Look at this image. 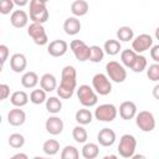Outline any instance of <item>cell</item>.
Returning <instances> with one entry per match:
<instances>
[{
    "label": "cell",
    "mask_w": 159,
    "mask_h": 159,
    "mask_svg": "<svg viewBox=\"0 0 159 159\" xmlns=\"http://www.w3.org/2000/svg\"><path fill=\"white\" fill-rule=\"evenodd\" d=\"M77 86V72L73 66H65L61 72V82L57 87V96L62 99H68L73 96Z\"/></svg>",
    "instance_id": "obj_1"
},
{
    "label": "cell",
    "mask_w": 159,
    "mask_h": 159,
    "mask_svg": "<svg viewBox=\"0 0 159 159\" xmlns=\"http://www.w3.org/2000/svg\"><path fill=\"white\" fill-rule=\"evenodd\" d=\"M30 7V20L35 24H45L48 20V10L46 7L45 0H31L29 4Z\"/></svg>",
    "instance_id": "obj_2"
},
{
    "label": "cell",
    "mask_w": 159,
    "mask_h": 159,
    "mask_svg": "<svg viewBox=\"0 0 159 159\" xmlns=\"http://www.w3.org/2000/svg\"><path fill=\"white\" fill-rule=\"evenodd\" d=\"M77 97H78L80 103L84 108L94 107L97 104V102H98V94L88 84H81L77 88Z\"/></svg>",
    "instance_id": "obj_3"
},
{
    "label": "cell",
    "mask_w": 159,
    "mask_h": 159,
    "mask_svg": "<svg viewBox=\"0 0 159 159\" xmlns=\"http://www.w3.org/2000/svg\"><path fill=\"white\" fill-rule=\"evenodd\" d=\"M135 148H137L135 137L132 134H123L119 139V144H118L117 150H118L120 157L128 159V158H132L134 155Z\"/></svg>",
    "instance_id": "obj_4"
},
{
    "label": "cell",
    "mask_w": 159,
    "mask_h": 159,
    "mask_svg": "<svg viewBox=\"0 0 159 159\" xmlns=\"http://www.w3.org/2000/svg\"><path fill=\"white\" fill-rule=\"evenodd\" d=\"M106 72L108 78L116 83H122L127 78V71L124 66L117 61H109L106 65Z\"/></svg>",
    "instance_id": "obj_5"
},
{
    "label": "cell",
    "mask_w": 159,
    "mask_h": 159,
    "mask_svg": "<svg viewBox=\"0 0 159 159\" xmlns=\"http://www.w3.org/2000/svg\"><path fill=\"white\" fill-rule=\"evenodd\" d=\"M92 88L99 96H107L112 92V83L107 75L96 73L92 78Z\"/></svg>",
    "instance_id": "obj_6"
},
{
    "label": "cell",
    "mask_w": 159,
    "mask_h": 159,
    "mask_svg": "<svg viewBox=\"0 0 159 159\" xmlns=\"http://www.w3.org/2000/svg\"><path fill=\"white\" fill-rule=\"evenodd\" d=\"M117 114H118V109L112 103L99 104L94 111V117L99 122H112L116 119Z\"/></svg>",
    "instance_id": "obj_7"
},
{
    "label": "cell",
    "mask_w": 159,
    "mask_h": 159,
    "mask_svg": "<svg viewBox=\"0 0 159 159\" xmlns=\"http://www.w3.org/2000/svg\"><path fill=\"white\" fill-rule=\"evenodd\" d=\"M135 124L143 132H152L155 128V118L149 111H140L135 116Z\"/></svg>",
    "instance_id": "obj_8"
},
{
    "label": "cell",
    "mask_w": 159,
    "mask_h": 159,
    "mask_svg": "<svg viewBox=\"0 0 159 159\" xmlns=\"http://www.w3.org/2000/svg\"><path fill=\"white\" fill-rule=\"evenodd\" d=\"M27 34L32 39V41L39 46H43L48 42L46 30L41 24H35V22L30 24V26L27 27Z\"/></svg>",
    "instance_id": "obj_9"
},
{
    "label": "cell",
    "mask_w": 159,
    "mask_h": 159,
    "mask_svg": "<svg viewBox=\"0 0 159 159\" xmlns=\"http://www.w3.org/2000/svg\"><path fill=\"white\" fill-rule=\"evenodd\" d=\"M70 48L72 50L76 60L80 62H84L89 60V46L86 45L82 40H72L70 42Z\"/></svg>",
    "instance_id": "obj_10"
},
{
    "label": "cell",
    "mask_w": 159,
    "mask_h": 159,
    "mask_svg": "<svg viewBox=\"0 0 159 159\" xmlns=\"http://www.w3.org/2000/svg\"><path fill=\"white\" fill-rule=\"evenodd\" d=\"M152 47H153V37L148 34H140L137 37H134L132 41V50L138 55H140L147 50H150Z\"/></svg>",
    "instance_id": "obj_11"
},
{
    "label": "cell",
    "mask_w": 159,
    "mask_h": 159,
    "mask_svg": "<svg viewBox=\"0 0 159 159\" xmlns=\"http://www.w3.org/2000/svg\"><path fill=\"white\" fill-rule=\"evenodd\" d=\"M68 50V43L65 40H53L47 46V52L52 57H61Z\"/></svg>",
    "instance_id": "obj_12"
},
{
    "label": "cell",
    "mask_w": 159,
    "mask_h": 159,
    "mask_svg": "<svg viewBox=\"0 0 159 159\" xmlns=\"http://www.w3.org/2000/svg\"><path fill=\"white\" fill-rule=\"evenodd\" d=\"M119 116L124 120H130L137 116V106L132 101H124L119 106Z\"/></svg>",
    "instance_id": "obj_13"
},
{
    "label": "cell",
    "mask_w": 159,
    "mask_h": 159,
    "mask_svg": "<svg viewBox=\"0 0 159 159\" xmlns=\"http://www.w3.org/2000/svg\"><path fill=\"white\" fill-rule=\"evenodd\" d=\"M45 128L51 135H58L63 130V120L57 116L48 117L45 123Z\"/></svg>",
    "instance_id": "obj_14"
},
{
    "label": "cell",
    "mask_w": 159,
    "mask_h": 159,
    "mask_svg": "<svg viewBox=\"0 0 159 159\" xmlns=\"http://www.w3.org/2000/svg\"><path fill=\"white\" fill-rule=\"evenodd\" d=\"M116 132L111 128H102L97 134V140L102 147H111L116 142Z\"/></svg>",
    "instance_id": "obj_15"
},
{
    "label": "cell",
    "mask_w": 159,
    "mask_h": 159,
    "mask_svg": "<svg viewBox=\"0 0 159 159\" xmlns=\"http://www.w3.org/2000/svg\"><path fill=\"white\" fill-rule=\"evenodd\" d=\"M10 22L14 27L16 29H22L27 25L29 22V15L26 14V11L19 9V10H14L12 14L10 15Z\"/></svg>",
    "instance_id": "obj_16"
},
{
    "label": "cell",
    "mask_w": 159,
    "mask_h": 159,
    "mask_svg": "<svg viewBox=\"0 0 159 159\" xmlns=\"http://www.w3.org/2000/svg\"><path fill=\"white\" fill-rule=\"evenodd\" d=\"M25 120H26V114H25V112L22 109L15 107V108L9 111V113H7L9 124H11L14 127H20V125H22L25 123Z\"/></svg>",
    "instance_id": "obj_17"
},
{
    "label": "cell",
    "mask_w": 159,
    "mask_h": 159,
    "mask_svg": "<svg viewBox=\"0 0 159 159\" xmlns=\"http://www.w3.org/2000/svg\"><path fill=\"white\" fill-rule=\"evenodd\" d=\"M26 66H27V60H26L25 55H22V53H14L10 57V68L14 72H16V73L24 72L26 70Z\"/></svg>",
    "instance_id": "obj_18"
},
{
    "label": "cell",
    "mask_w": 159,
    "mask_h": 159,
    "mask_svg": "<svg viewBox=\"0 0 159 159\" xmlns=\"http://www.w3.org/2000/svg\"><path fill=\"white\" fill-rule=\"evenodd\" d=\"M81 27H82L81 21H80L77 17H75V16L67 17V19L65 20V22H63V30H65V32H66L67 35H70V36L77 35V34L81 31Z\"/></svg>",
    "instance_id": "obj_19"
},
{
    "label": "cell",
    "mask_w": 159,
    "mask_h": 159,
    "mask_svg": "<svg viewBox=\"0 0 159 159\" xmlns=\"http://www.w3.org/2000/svg\"><path fill=\"white\" fill-rule=\"evenodd\" d=\"M40 87L45 91V92H52L55 89H57V80L52 73H45L42 75V77L40 78Z\"/></svg>",
    "instance_id": "obj_20"
},
{
    "label": "cell",
    "mask_w": 159,
    "mask_h": 159,
    "mask_svg": "<svg viewBox=\"0 0 159 159\" xmlns=\"http://www.w3.org/2000/svg\"><path fill=\"white\" fill-rule=\"evenodd\" d=\"M89 10V5L84 0H76L71 4V12L75 15V17L84 16Z\"/></svg>",
    "instance_id": "obj_21"
},
{
    "label": "cell",
    "mask_w": 159,
    "mask_h": 159,
    "mask_svg": "<svg viewBox=\"0 0 159 159\" xmlns=\"http://www.w3.org/2000/svg\"><path fill=\"white\" fill-rule=\"evenodd\" d=\"M10 102L16 108H21V107H24V106L27 104V102H29V94L25 91H15L10 96Z\"/></svg>",
    "instance_id": "obj_22"
},
{
    "label": "cell",
    "mask_w": 159,
    "mask_h": 159,
    "mask_svg": "<svg viewBox=\"0 0 159 159\" xmlns=\"http://www.w3.org/2000/svg\"><path fill=\"white\" fill-rule=\"evenodd\" d=\"M39 76L34 71H27L21 77V84L25 88H35L39 84Z\"/></svg>",
    "instance_id": "obj_23"
},
{
    "label": "cell",
    "mask_w": 159,
    "mask_h": 159,
    "mask_svg": "<svg viewBox=\"0 0 159 159\" xmlns=\"http://www.w3.org/2000/svg\"><path fill=\"white\" fill-rule=\"evenodd\" d=\"M137 57H138V53H135L133 50H130V48H125V50H123L122 52H120V61H122V63L125 66V67H128V68H130L132 70V67L134 66V63H135V61H137Z\"/></svg>",
    "instance_id": "obj_24"
},
{
    "label": "cell",
    "mask_w": 159,
    "mask_h": 159,
    "mask_svg": "<svg viewBox=\"0 0 159 159\" xmlns=\"http://www.w3.org/2000/svg\"><path fill=\"white\" fill-rule=\"evenodd\" d=\"M75 119H76V122H77L80 125H87V124H89V123L92 122L93 114H92V112H91L89 109H87V108H81V109H78V111L76 112Z\"/></svg>",
    "instance_id": "obj_25"
},
{
    "label": "cell",
    "mask_w": 159,
    "mask_h": 159,
    "mask_svg": "<svg viewBox=\"0 0 159 159\" xmlns=\"http://www.w3.org/2000/svg\"><path fill=\"white\" fill-rule=\"evenodd\" d=\"M81 153L84 159H96L99 154V147L96 143H86Z\"/></svg>",
    "instance_id": "obj_26"
},
{
    "label": "cell",
    "mask_w": 159,
    "mask_h": 159,
    "mask_svg": "<svg viewBox=\"0 0 159 159\" xmlns=\"http://www.w3.org/2000/svg\"><path fill=\"white\" fill-rule=\"evenodd\" d=\"M103 50H104V52H106L107 55H109V56H116V55H118V53L120 52L122 45H120V42H119L118 40L111 39V40H107V41L104 42Z\"/></svg>",
    "instance_id": "obj_27"
},
{
    "label": "cell",
    "mask_w": 159,
    "mask_h": 159,
    "mask_svg": "<svg viewBox=\"0 0 159 159\" xmlns=\"http://www.w3.org/2000/svg\"><path fill=\"white\" fill-rule=\"evenodd\" d=\"M117 39L123 42H128V41H133L134 39V31L132 27L129 26H120L117 30Z\"/></svg>",
    "instance_id": "obj_28"
},
{
    "label": "cell",
    "mask_w": 159,
    "mask_h": 159,
    "mask_svg": "<svg viewBox=\"0 0 159 159\" xmlns=\"http://www.w3.org/2000/svg\"><path fill=\"white\" fill-rule=\"evenodd\" d=\"M45 103H46V109L48 113L57 114L62 109V102L57 97H50V98H47V101Z\"/></svg>",
    "instance_id": "obj_29"
},
{
    "label": "cell",
    "mask_w": 159,
    "mask_h": 159,
    "mask_svg": "<svg viewBox=\"0 0 159 159\" xmlns=\"http://www.w3.org/2000/svg\"><path fill=\"white\" fill-rule=\"evenodd\" d=\"M42 150L47 155H55L60 152V143L56 139H47L42 145Z\"/></svg>",
    "instance_id": "obj_30"
},
{
    "label": "cell",
    "mask_w": 159,
    "mask_h": 159,
    "mask_svg": "<svg viewBox=\"0 0 159 159\" xmlns=\"http://www.w3.org/2000/svg\"><path fill=\"white\" fill-rule=\"evenodd\" d=\"M104 57V50L97 45L89 46V61L93 63H98Z\"/></svg>",
    "instance_id": "obj_31"
},
{
    "label": "cell",
    "mask_w": 159,
    "mask_h": 159,
    "mask_svg": "<svg viewBox=\"0 0 159 159\" xmlns=\"http://www.w3.org/2000/svg\"><path fill=\"white\" fill-rule=\"evenodd\" d=\"M72 137L77 143H86L88 139L87 130L83 128V125H76L72 129Z\"/></svg>",
    "instance_id": "obj_32"
},
{
    "label": "cell",
    "mask_w": 159,
    "mask_h": 159,
    "mask_svg": "<svg viewBox=\"0 0 159 159\" xmlns=\"http://www.w3.org/2000/svg\"><path fill=\"white\" fill-rule=\"evenodd\" d=\"M30 101H31V103H34V104H41V103L46 102V101H47L46 92H45L42 88L34 89V91L30 93Z\"/></svg>",
    "instance_id": "obj_33"
},
{
    "label": "cell",
    "mask_w": 159,
    "mask_h": 159,
    "mask_svg": "<svg viewBox=\"0 0 159 159\" xmlns=\"http://www.w3.org/2000/svg\"><path fill=\"white\" fill-rule=\"evenodd\" d=\"M61 159H80V152L73 145H66L61 150Z\"/></svg>",
    "instance_id": "obj_34"
},
{
    "label": "cell",
    "mask_w": 159,
    "mask_h": 159,
    "mask_svg": "<svg viewBox=\"0 0 159 159\" xmlns=\"http://www.w3.org/2000/svg\"><path fill=\"white\" fill-rule=\"evenodd\" d=\"M9 145L14 149H19V148H22L24 144H25V137L20 133H12L10 134L9 137Z\"/></svg>",
    "instance_id": "obj_35"
},
{
    "label": "cell",
    "mask_w": 159,
    "mask_h": 159,
    "mask_svg": "<svg viewBox=\"0 0 159 159\" xmlns=\"http://www.w3.org/2000/svg\"><path fill=\"white\" fill-rule=\"evenodd\" d=\"M147 66H148V62H147L145 56H143V55H138L137 61H135L134 66L132 67V71L135 72V73H140V72H143V71L147 68Z\"/></svg>",
    "instance_id": "obj_36"
},
{
    "label": "cell",
    "mask_w": 159,
    "mask_h": 159,
    "mask_svg": "<svg viewBox=\"0 0 159 159\" xmlns=\"http://www.w3.org/2000/svg\"><path fill=\"white\" fill-rule=\"evenodd\" d=\"M147 77L153 82L159 81V63H153L147 68Z\"/></svg>",
    "instance_id": "obj_37"
},
{
    "label": "cell",
    "mask_w": 159,
    "mask_h": 159,
    "mask_svg": "<svg viewBox=\"0 0 159 159\" xmlns=\"http://www.w3.org/2000/svg\"><path fill=\"white\" fill-rule=\"evenodd\" d=\"M14 6H15L14 0H1L0 1V12L2 15H7L14 10Z\"/></svg>",
    "instance_id": "obj_38"
},
{
    "label": "cell",
    "mask_w": 159,
    "mask_h": 159,
    "mask_svg": "<svg viewBox=\"0 0 159 159\" xmlns=\"http://www.w3.org/2000/svg\"><path fill=\"white\" fill-rule=\"evenodd\" d=\"M0 56H1V66H4L9 57V48L6 45H0Z\"/></svg>",
    "instance_id": "obj_39"
},
{
    "label": "cell",
    "mask_w": 159,
    "mask_h": 159,
    "mask_svg": "<svg viewBox=\"0 0 159 159\" xmlns=\"http://www.w3.org/2000/svg\"><path fill=\"white\" fill-rule=\"evenodd\" d=\"M0 93H1V101L6 99L10 96V87L6 83H1L0 84Z\"/></svg>",
    "instance_id": "obj_40"
},
{
    "label": "cell",
    "mask_w": 159,
    "mask_h": 159,
    "mask_svg": "<svg viewBox=\"0 0 159 159\" xmlns=\"http://www.w3.org/2000/svg\"><path fill=\"white\" fill-rule=\"evenodd\" d=\"M150 57L155 63H159V45H154L150 48Z\"/></svg>",
    "instance_id": "obj_41"
},
{
    "label": "cell",
    "mask_w": 159,
    "mask_h": 159,
    "mask_svg": "<svg viewBox=\"0 0 159 159\" xmlns=\"http://www.w3.org/2000/svg\"><path fill=\"white\" fill-rule=\"evenodd\" d=\"M152 94H153V97H154L155 99H158V101H159V83H158V84H155V86L153 87Z\"/></svg>",
    "instance_id": "obj_42"
},
{
    "label": "cell",
    "mask_w": 159,
    "mask_h": 159,
    "mask_svg": "<svg viewBox=\"0 0 159 159\" xmlns=\"http://www.w3.org/2000/svg\"><path fill=\"white\" fill-rule=\"evenodd\" d=\"M10 159H29V157L25 153H17V154L12 155Z\"/></svg>",
    "instance_id": "obj_43"
},
{
    "label": "cell",
    "mask_w": 159,
    "mask_h": 159,
    "mask_svg": "<svg viewBox=\"0 0 159 159\" xmlns=\"http://www.w3.org/2000/svg\"><path fill=\"white\" fill-rule=\"evenodd\" d=\"M14 4L17 5V6H26V5H29L30 2H29L27 0H14Z\"/></svg>",
    "instance_id": "obj_44"
},
{
    "label": "cell",
    "mask_w": 159,
    "mask_h": 159,
    "mask_svg": "<svg viewBox=\"0 0 159 159\" xmlns=\"http://www.w3.org/2000/svg\"><path fill=\"white\" fill-rule=\"evenodd\" d=\"M130 159H147V157L143 155V154H134Z\"/></svg>",
    "instance_id": "obj_45"
},
{
    "label": "cell",
    "mask_w": 159,
    "mask_h": 159,
    "mask_svg": "<svg viewBox=\"0 0 159 159\" xmlns=\"http://www.w3.org/2000/svg\"><path fill=\"white\" fill-rule=\"evenodd\" d=\"M103 159H118V157H117L116 154H109V155L103 157Z\"/></svg>",
    "instance_id": "obj_46"
},
{
    "label": "cell",
    "mask_w": 159,
    "mask_h": 159,
    "mask_svg": "<svg viewBox=\"0 0 159 159\" xmlns=\"http://www.w3.org/2000/svg\"><path fill=\"white\" fill-rule=\"evenodd\" d=\"M155 39H157V40H159V26L155 29Z\"/></svg>",
    "instance_id": "obj_47"
},
{
    "label": "cell",
    "mask_w": 159,
    "mask_h": 159,
    "mask_svg": "<svg viewBox=\"0 0 159 159\" xmlns=\"http://www.w3.org/2000/svg\"><path fill=\"white\" fill-rule=\"evenodd\" d=\"M32 159H46V158H43V157H34Z\"/></svg>",
    "instance_id": "obj_48"
},
{
    "label": "cell",
    "mask_w": 159,
    "mask_h": 159,
    "mask_svg": "<svg viewBox=\"0 0 159 159\" xmlns=\"http://www.w3.org/2000/svg\"><path fill=\"white\" fill-rule=\"evenodd\" d=\"M46 159H50V158H46Z\"/></svg>",
    "instance_id": "obj_49"
}]
</instances>
